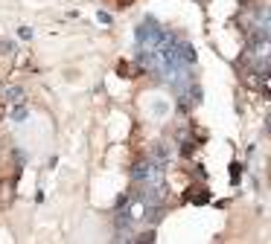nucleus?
<instances>
[{"instance_id": "423d86ee", "label": "nucleus", "mask_w": 271, "mask_h": 244, "mask_svg": "<svg viewBox=\"0 0 271 244\" xmlns=\"http://www.w3.org/2000/svg\"><path fill=\"white\" fill-rule=\"evenodd\" d=\"M196 149H199V139H196V137H187L184 142H181V154H184V157H192Z\"/></svg>"}, {"instance_id": "20e7f679", "label": "nucleus", "mask_w": 271, "mask_h": 244, "mask_svg": "<svg viewBox=\"0 0 271 244\" xmlns=\"http://www.w3.org/2000/svg\"><path fill=\"white\" fill-rule=\"evenodd\" d=\"M117 70H120V76H123V79H137V76L143 73V67L137 64V61H131V64H129V61H120Z\"/></svg>"}, {"instance_id": "9b49d317", "label": "nucleus", "mask_w": 271, "mask_h": 244, "mask_svg": "<svg viewBox=\"0 0 271 244\" xmlns=\"http://www.w3.org/2000/svg\"><path fill=\"white\" fill-rule=\"evenodd\" d=\"M99 21H102V23H108V26H111V15H108V12H99Z\"/></svg>"}, {"instance_id": "1a4fd4ad", "label": "nucleus", "mask_w": 271, "mask_h": 244, "mask_svg": "<svg viewBox=\"0 0 271 244\" xmlns=\"http://www.w3.org/2000/svg\"><path fill=\"white\" fill-rule=\"evenodd\" d=\"M0 53H3V56H9V53H15L12 41H0Z\"/></svg>"}, {"instance_id": "39448f33", "label": "nucleus", "mask_w": 271, "mask_h": 244, "mask_svg": "<svg viewBox=\"0 0 271 244\" xmlns=\"http://www.w3.org/2000/svg\"><path fill=\"white\" fill-rule=\"evenodd\" d=\"M3 102H9V105L24 102V87H3Z\"/></svg>"}, {"instance_id": "ddd939ff", "label": "nucleus", "mask_w": 271, "mask_h": 244, "mask_svg": "<svg viewBox=\"0 0 271 244\" xmlns=\"http://www.w3.org/2000/svg\"><path fill=\"white\" fill-rule=\"evenodd\" d=\"M0 119H3V102H0Z\"/></svg>"}, {"instance_id": "f03ea898", "label": "nucleus", "mask_w": 271, "mask_h": 244, "mask_svg": "<svg viewBox=\"0 0 271 244\" xmlns=\"http://www.w3.org/2000/svg\"><path fill=\"white\" fill-rule=\"evenodd\" d=\"M210 189H207V186H201V183H192L187 189V192H184V201H187V204H210Z\"/></svg>"}, {"instance_id": "6e6552de", "label": "nucleus", "mask_w": 271, "mask_h": 244, "mask_svg": "<svg viewBox=\"0 0 271 244\" xmlns=\"http://www.w3.org/2000/svg\"><path fill=\"white\" fill-rule=\"evenodd\" d=\"M154 238H158V235H154L152 230H146V232H140V235H137L134 241H140V244H149V241H154Z\"/></svg>"}, {"instance_id": "f257e3e1", "label": "nucleus", "mask_w": 271, "mask_h": 244, "mask_svg": "<svg viewBox=\"0 0 271 244\" xmlns=\"http://www.w3.org/2000/svg\"><path fill=\"white\" fill-rule=\"evenodd\" d=\"M161 38H164V29L152 18L137 26V50H154V46L161 44Z\"/></svg>"}, {"instance_id": "9d476101", "label": "nucleus", "mask_w": 271, "mask_h": 244, "mask_svg": "<svg viewBox=\"0 0 271 244\" xmlns=\"http://www.w3.org/2000/svg\"><path fill=\"white\" fill-rule=\"evenodd\" d=\"M230 172H234V183H236V180H239V172H242V166H239V163H234V169H230Z\"/></svg>"}, {"instance_id": "f8f14e48", "label": "nucleus", "mask_w": 271, "mask_h": 244, "mask_svg": "<svg viewBox=\"0 0 271 244\" xmlns=\"http://www.w3.org/2000/svg\"><path fill=\"white\" fill-rule=\"evenodd\" d=\"M120 6H131V3H134V0H117Z\"/></svg>"}, {"instance_id": "7ed1b4c3", "label": "nucleus", "mask_w": 271, "mask_h": 244, "mask_svg": "<svg viewBox=\"0 0 271 244\" xmlns=\"http://www.w3.org/2000/svg\"><path fill=\"white\" fill-rule=\"evenodd\" d=\"M15 201V180H0V212L12 207Z\"/></svg>"}, {"instance_id": "0eeeda50", "label": "nucleus", "mask_w": 271, "mask_h": 244, "mask_svg": "<svg viewBox=\"0 0 271 244\" xmlns=\"http://www.w3.org/2000/svg\"><path fill=\"white\" fill-rule=\"evenodd\" d=\"M12 119H15V122H24V119H26V108H24V102L12 105Z\"/></svg>"}]
</instances>
